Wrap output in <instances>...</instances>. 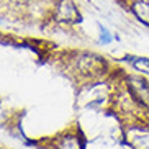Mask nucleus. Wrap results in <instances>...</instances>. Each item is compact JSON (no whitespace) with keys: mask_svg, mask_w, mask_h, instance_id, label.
Wrapping results in <instances>:
<instances>
[{"mask_svg":"<svg viewBox=\"0 0 149 149\" xmlns=\"http://www.w3.org/2000/svg\"><path fill=\"white\" fill-rule=\"evenodd\" d=\"M131 10L139 22L149 25V0H133Z\"/></svg>","mask_w":149,"mask_h":149,"instance_id":"f257e3e1","label":"nucleus"},{"mask_svg":"<svg viewBox=\"0 0 149 149\" xmlns=\"http://www.w3.org/2000/svg\"><path fill=\"white\" fill-rule=\"evenodd\" d=\"M100 41H102V43H105V44L111 41V36L108 35V31H107V30H102V38H100Z\"/></svg>","mask_w":149,"mask_h":149,"instance_id":"f03ea898","label":"nucleus"}]
</instances>
